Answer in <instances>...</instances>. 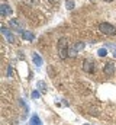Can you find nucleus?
Wrapping results in <instances>:
<instances>
[{
  "mask_svg": "<svg viewBox=\"0 0 116 125\" xmlns=\"http://www.w3.org/2000/svg\"><path fill=\"white\" fill-rule=\"evenodd\" d=\"M36 84H38V89H39V90H41L42 93H45V92H47V86H45V82L39 80V82H38Z\"/></svg>",
  "mask_w": 116,
  "mask_h": 125,
  "instance_id": "nucleus-11",
  "label": "nucleus"
},
{
  "mask_svg": "<svg viewBox=\"0 0 116 125\" xmlns=\"http://www.w3.org/2000/svg\"><path fill=\"white\" fill-rule=\"evenodd\" d=\"M29 125H42V122H41V119H39V116H38L36 114H33V115L30 116V121H29Z\"/></svg>",
  "mask_w": 116,
  "mask_h": 125,
  "instance_id": "nucleus-9",
  "label": "nucleus"
},
{
  "mask_svg": "<svg viewBox=\"0 0 116 125\" xmlns=\"http://www.w3.org/2000/svg\"><path fill=\"white\" fill-rule=\"evenodd\" d=\"M22 38L26 39V41H33L35 39V35L29 31H25V32H22Z\"/></svg>",
  "mask_w": 116,
  "mask_h": 125,
  "instance_id": "nucleus-10",
  "label": "nucleus"
},
{
  "mask_svg": "<svg viewBox=\"0 0 116 125\" xmlns=\"http://www.w3.org/2000/svg\"><path fill=\"white\" fill-rule=\"evenodd\" d=\"M74 48H76V51L78 52V51H81L83 48H84V42H81V41H78L76 45H74Z\"/></svg>",
  "mask_w": 116,
  "mask_h": 125,
  "instance_id": "nucleus-12",
  "label": "nucleus"
},
{
  "mask_svg": "<svg viewBox=\"0 0 116 125\" xmlns=\"http://www.w3.org/2000/svg\"><path fill=\"white\" fill-rule=\"evenodd\" d=\"M49 1H51V3H58L59 0H49Z\"/></svg>",
  "mask_w": 116,
  "mask_h": 125,
  "instance_id": "nucleus-17",
  "label": "nucleus"
},
{
  "mask_svg": "<svg viewBox=\"0 0 116 125\" xmlns=\"http://www.w3.org/2000/svg\"><path fill=\"white\" fill-rule=\"evenodd\" d=\"M0 31H1V33H3V36L7 39V42H15V35L12 33V31H10L9 28L1 26V28H0Z\"/></svg>",
  "mask_w": 116,
  "mask_h": 125,
  "instance_id": "nucleus-5",
  "label": "nucleus"
},
{
  "mask_svg": "<svg viewBox=\"0 0 116 125\" xmlns=\"http://www.w3.org/2000/svg\"><path fill=\"white\" fill-rule=\"evenodd\" d=\"M57 50H58V55L65 60L68 55H70V47H68V39L67 38H61L58 41V45H57Z\"/></svg>",
  "mask_w": 116,
  "mask_h": 125,
  "instance_id": "nucleus-1",
  "label": "nucleus"
},
{
  "mask_svg": "<svg viewBox=\"0 0 116 125\" xmlns=\"http://www.w3.org/2000/svg\"><path fill=\"white\" fill-rule=\"evenodd\" d=\"M7 76H9V77L12 76V67H10V65H9V68H7Z\"/></svg>",
  "mask_w": 116,
  "mask_h": 125,
  "instance_id": "nucleus-16",
  "label": "nucleus"
},
{
  "mask_svg": "<svg viewBox=\"0 0 116 125\" xmlns=\"http://www.w3.org/2000/svg\"><path fill=\"white\" fill-rule=\"evenodd\" d=\"M91 1H94V0H91Z\"/></svg>",
  "mask_w": 116,
  "mask_h": 125,
  "instance_id": "nucleus-20",
  "label": "nucleus"
},
{
  "mask_svg": "<svg viewBox=\"0 0 116 125\" xmlns=\"http://www.w3.org/2000/svg\"><path fill=\"white\" fill-rule=\"evenodd\" d=\"M32 97H33V99H39V92H38V90H33V92H32Z\"/></svg>",
  "mask_w": 116,
  "mask_h": 125,
  "instance_id": "nucleus-15",
  "label": "nucleus"
},
{
  "mask_svg": "<svg viewBox=\"0 0 116 125\" xmlns=\"http://www.w3.org/2000/svg\"><path fill=\"white\" fill-rule=\"evenodd\" d=\"M32 60H33V62H35V65H36V67H41V65H42V58H41V55H39V54H36V52H33V54H32Z\"/></svg>",
  "mask_w": 116,
  "mask_h": 125,
  "instance_id": "nucleus-8",
  "label": "nucleus"
},
{
  "mask_svg": "<svg viewBox=\"0 0 116 125\" xmlns=\"http://www.w3.org/2000/svg\"><path fill=\"white\" fill-rule=\"evenodd\" d=\"M65 7H67L68 10H73V9H74V1H73V0H67V1H65Z\"/></svg>",
  "mask_w": 116,
  "mask_h": 125,
  "instance_id": "nucleus-13",
  "label": "nucleus"
},
{
  "mask_svg": "<svg viewBox=\"0 0 116 125\" xmlns=\"http://www.w3.org/2000/svg\"><path fill=\"white\" fill-rule=\"evenodd\" d=\"M105 1H107V3H110V1H113V0H105Z\"/></svg>",
  "mask_w": 116,
  "mask_h": 125,
  "instance_id": "nucleus-18",
  "label": "nucleus"
},
{
  "mask_svg": "<svg viewBox=\"0 0 116 125\" xmlns=\"http://www.w3.org/2000/svg\"><path fill=\"white\" fill-rule=\"evenodd\" d=\"M103 73H105L106 76H113V74H115V64L112 61L106 62L105 67H103Z\"/></svg>",
  "mask_w": 116,
  "mask_h": 125,
  "instance_id": "nucleus-6",
  "label": "nucleus"
},
{
  "mask_svg": "<svg viewBox=\"0 0 116 125\" xmlns=\"http://www.w3.org/2000/svg\"><path fill=\"white\" fill-rule=\"evenodd\" d=\"M83 71L84 73H88V74H93L96 71V64L93 60H84L83 62Z\"/></svg>",
  "mask_w": 116,
  "mask_h": 125,
  "instance_id": "nucleus-4",
  "label": "nucleus"
},
{
  "mask_svg": "<svg viewBox=\"0 0 116 125\" xmlns=\"http://www.w3.org/2000/svg\"><path fill=\"white\" fill-rule=\"evenodd\" d=\"M99 29L103 32L105 35H110V36L116 35V26L112 25V23H109V22H102L99 25Z\"/></svg>",
  "mask_w": 116,
  "mask_h": 125,
  "instance_id": "nucleus-2",
  "label": "nucleus"
},
{
  "mask_svg": "<svg viewBox=\"0 0 116 125\" xmlns=\"http://www.w3.org/2000/svg\"><path fill=\"white\" fill-rule=\"evenodd\" d=\"M9 25H10L15 31L20 32V33H22V32H25V31H23L25 25H23V22H22L20 19H16V18H15V19H10V21H9Z\"/></svg>",
  "mask_w": 116,
  "mask_h": 125,
  "instance_id": "nucleus-3",
  "label": "nucleus"
},
{
  "mask_svg": "<svg viewBox=\"0 0 116 125\" xmlns=\"http://www.w3.org/2000/svg\"><path fill=\"white\" fill-rule=\"evenodd\" d=\"M97 55H99V57H105V55H107V50H106V48H100V50L97 51Z\"/></svg>",
  "mask_w": 116,
  "mask_h": 125,
  "instance_id": "nucleus-14",
  "label": "nucleus"
},
{
  "mask_svg": "<svg viewBox=\"0 0 116 125\" xmlns=\"http://www.w3.org/2000/svg\"><path fill=\"white\" fill-rule=\"evenodd\" d=\"M12 7L9 6V4H6V3H1L0 4V15L1 16H12Z\"/></svg>",
  "mask_w": 116,
  "mask_h": 125,
  "instance_id": "nucleus-7",
  "label": "nucleus"
},
{
  "mask_svg": "<svg viewBox=\"0 0 116 125\" xmlns=\"http://www.w3.org/2000/svg\"><path fill=\"white\" fill-rule=\"evenodd\" d=\"M84 125H87V124H84Z\"/></svg>",
  "mask_w": 116,
  "mask_h": 125,
  "instance_id": "nucleus-21",
  "label": "nucleus"
},
{
  "mask_svg": "<svg viewBox=\"0 0 116 125\" xmlns=\"http://www.w3.org/2000/svg\"><path fill=\"white\" fill-rule=\"evenodd\" d=\"M113 57H116V51H115V52H113Z\"/></svg>",
  "mask_w": 116,
  "mask_h": 125,
  "instance_id": "nucleus-19",
  "label": "nucleus"
}]
</instances>
